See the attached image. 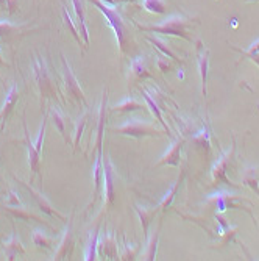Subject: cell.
Returning a JSON list of instances; mask_svg holds the SVG:
<instances>
[{"label":"cell","mask_w":259,"mask_h":261,"mask_svg":"<svg viewBox=\"0 0 259 261\" xmlns=\"http://www.w3.org/2000/svg\"><path fill=\"white\" fill-rule=\"evenodd\" d=\"M63 21H64L66 27L70 30V33H72L73 38L77 40V43H78L80 46H81V44H84V41H83V38H81V34H80L78 28L75 27V24H73L72 17H70V14L67 13V8H66V7H63ZM84 49H86V47H84Z\"/></svg>","instance_id":"29"},{"label":"cell","mask_w":259,"mask_h":261,"mask_svg":"<svg viewBox=\"0 0 259 261\" xmlns=\"http://www.w3.org/2000/svg\"><path fill=\"white\" fill-rule=\"evenodd\" d=\"M94 184H96V191H94V197H92V205H94L96 199L99 197V193H100V186L103 183V152H99L97 158H96V163H94Z\"/></svg>","instance_id":"21"},{"label":"cell","mask_w":259,"mask_h":261,"mask_svg":"<svg viewBox=\"0 0 259 261\" xmlns=\"http://www.w3.org/2000/svg\"><path fill=\"white\" fill-rule=\"evenodd\" d=\"M138 252H139V247L132 249L128 244H125V252L122 255V259H135L136 255H138Z\"/></svg>","instance_id":"36"},{"label":"cell","mask_w":259,"mask_h":261,"mask_svg":"<svg viewBox=\"0 0 259 261\" xmlns=\"http://www.w3.org/2000/svg\"><path fill=\"white\" fill-rule=\"evenodd\" d=\"M116 172L109 157H103V208L113 207L116 200Z\"/></svg>","instance_id":"6"},{"label":"cell","mask_w":259,"mask_h":261,"mask_svg":"<svg viewBox=\"0 0 259 261\" xmlns=\"http://www.w3.org/2000/svg\"><path fill=\"white\" fill-rule=\"evenodd\" d=\"M33 73H34V82L38 85L39 94H41V106L49 99H60V94L57 91V85H55L50 72L47 69V64L42 58H34L33 61Z\"/></svg>","instance_id":"3"},{"label":"cell","mask_w":259,"mask_h":261,"mask_svg":"<svg viewBox=\"0 0 259 261\" xmlns=\"http://www.w3.org/2000/svg\"><path fill=\"white\" fill-rule=\"evenodd\" d=\"M16 180H19V181H21V183L25 186V188H27V190L31 193V196H33V199H34V202L38 203L39 210H42V211H44L46 214H49V216H55V217H58L60 220H64V222H66V220H69V219H67L64 214H61L60 211L55 210V208L52 207V205H50V202H49V200H47V199H46V197H44V196H42V194H41L38 190H34L31 184H28L27 181H24V180H21V178H17V177H16Z\"/></svg>","instance_id":"7"},{"label":"cell","mask_w":259,"mask_h":261,"mask_svg":"<svg viewBox=\"0 0 259 261\" xmlns=\"http://www.w3.org/2000/svg\"><path fill=\"white\" fill-rule=\"evenodd\" d=\"M97 250L102 256L108 259H117V238L106 232L100 242H97Z\"/></svg>","instance_id":"9"},{"label":"cell","mask_w":259,"mask_h":261,"mask_svg":"<svg viewBox=\"0 0 259 261\" xmlns=\"http://www.w3.org/2000/svg\"><path fill=\"white\" fill-rule=\"evenodd\" d=\"M7 205H21V200L14 191H10V199L7 202Z\"/></svg>","instance_id":"38"},{"label":"cell","mask_w":259,"mask_h":261,"mask_svg":"<svg viewBox=\"0 0 259 261\" xmlns=\"http://www.w3.org/2000/svg\"><path fill=\"white\" fill-rule=\"evenodd\" d=\"M142 5L145 10L155 14H164L165 10H167V5H165L164 0H142Z\"/></svg>","instance_id":"30"},{"label":"cell","mask_w":259,"mask_h":261,"mask_svg":"<svg viewBox=\"0 0 259 261\" xmlns=\"http://www.w3.org/2000/svg\"><path fill=\"white\" fill-rule=\"evenodd\" d=\"M113 111H119V113H126V111H136V109H144L142 103L138 102L136 99L133 97H125L122 102L116 103L113 108H111Z\"/></svg>","instance_id":"24"},{"label":"cell","mask_w":259,"mask_h":261,"mask_svg":"<svg viewBox=\"0 0 259 261\" xmlns=\"http://www.w3.org/2000/svg\"><path fill=\"white\" fill-rule=\"evenodd\" d=\"M114 132L125 135V136H133V138H144V136H162V132L158 130L155 125L149 124L147 121H141L136 118L128 119L120 127L114 128Z\"/></svg>","instance_id":"4"},{"label":"cell","mask_w":259,"mask_h":261,"mask_svg":"<svg viewBox=\"0 0 259 261\" xmlns=\"http://www.w3.org/2000/svg\"><path fill=\"white\" fill-rule=\"evenodd\" d=\"M46 127H47V116L42 119V125H41V130H39V135H38V139H36V144H34V147L38 148L39 152L42 151V142H44V136H46Z\"/></svg>","instance_id":"35"},{"label":"cell","mask_w":259,"mask_h":261,"mask_svg":"<svg viewBox=\"0 0 259 261\" xmlns=\"http://www.w3.org/2000/svg\"><path fill=\"white\" fill-rule=\"evenodd\" d=\"M61 60H63V77H64V86H66V92H67V96L70 100L73 102H77V103H81L84 105L86 108H89V103H88V99H86V94H84V91L81 89L77 77H75V73L72 72V67L70 64L67 63L66 57L61 53Z\"/></svg>","instance_id":"5"},{"label":"cell","mask_w":259,"mask_h":261,"mask_svg":"<svg viewBox=\"0 0 259 261\" xmlns=\"http://www.w3.org/2000/svg\"><path fill=\"white\" fill-rule=\"evenodd\" d=\"M102 2H105V4H108V5H111V7H117L116 0H102Z\"/></svg>","instance_id":"40"},{"label":"cell","mask_w":259,"mask_h":261,"mask_svg":"<svg viewBox=\"0 0 259 261\" xmlns=\"http://www.w3.org/2000/svg\"><path fill=\"white\" fill-rule=\"evenodd\" d=\"M19 10V0H0V11H7L10 16L16 14Z\"/></svg>","instance_id":"33"},{"label":"cell","mask_w":259,"mask_h":261,"mask_svg":"<svg viewBox=\"0 0 259 261\" xmlns=\"http://www.w3.org/2000/svg\"><path fill=\"white\" fill-rule=\"evenodd\" d=\"M135 210L138 211L139 217H141V222H142V232H144V236L147 238V232H149V223L150 220L153 219V216L156 214V210H147V208H141V207H135Z\"/></svg>","instance_id":"28"},{"label":"cell","mask_w":259,"mask_h":261,"mask_svg":"<svg viewBox=\"0 0 259 261\" xmlns=\"http://www.w3.org/2000/svg\"><path fill=\"white\" fill-rule=\"evenodd\" d=\"M130 76L133 80H145V79H152L153 76L149 72V64H147V58L138 57L130 64Z\"/></svg>","instance_id":"13"},{"label":"cell","mask_w":259,"mask_h":261,"mask_svg":"<svg viewBox=\"0 0 259 261\" xmlns=\"http://www.w3.org/2000/svg\"><path fill=\"white\" fill-rule=\"evenodd\" d=\"M73 5V11H75L77 16V28L81 34V38L84 41V47H89V31H88V25H86V13H84V7L81 0H72Z\"/></svg>","instance_id":"11"},{"label":"cell","mask_w":259,"mask_h":261,"mask_svg":"<svg viewBox=\"0 0 259 261\" xmlns=\"http://www.w3.org/2000/svg\"><path fill=\"white\" fill-rule=\"evenodd\" d=\"M147 40H149L156 49H159L161 50V53L162 55H165V57H169V58H172V60H175V61H180V58L177 57V55L169 49V46L165 44L164 41H161V40H158V38H153V36H147Z\"/></svg>","instance_id":"31"},{"label":"cell","mask_w":259,"mask_h":261,"mask_svg":"<svg viewBox=\"0 0 259 261\" xmlns=\"http://www.w3.org/2000/svg\"><path fill=\"white\" fill-rule=\"evenodd\" d=\"M97 239H99V227H96L94 230L91 232L84 259H88V261H94L96 259V256H97Z\"/></svg>","instance_id":"26"},{"label":"cell","mask_w":259,"mask_h":261,"mask_svg":"<svg viewBox=\"0 0 259 261\" xmlns=\"http://www.w3.org/2000/svg\"><path fill=\"white\" fill-rule=\"evenodd\" d=\"M120 2H135V0H116V4H120Z\"/></svg>","instance_id":"42"},{"label":"cell","mask_w":259,"mask_h":261,"mask_svg":"<svg viewBox=\"0 0 259 261\" xmlns=\"http://www.w3.org/2000/svg\"><path fill=\"white\" fill-rule=\"evenodd\" d=\"M198 66H200V77H201V92L203 97L206 96V85H208V66H209V50L200 44L198 53Z\"/></svg>","instance_id":"16"},{"label":"cell","mask_w":259,"mask_h":261,"mask_svg":"<svg viewBox=\"0 0 259 261\" xmlns=\"http://www.w3.org/2000/svg\"><path fill=\"white\" fill-rule=\"evenodd\" d=\"M106 108H108V91H103V100L100 105V111H99V127H97V152H103L102 151V142H103V132H105V121H106Z\"/></svg>","instance_id":"17"},{"label":"cell","mask_w":259,"mask_h":261,"mask_svg":"<svg viewBox=\"0 0 259 261\" xmlns=\"http://www.w3.org/2000/svg\"><path fill=\"white\" fill-rule=\"evenodd\" d=\"M233 154H234V145L231 147V151H228L225 155H222V157L217 160V163H215L214 167H212V180H214V181L224 180L225 183H230V181L227 180V177H225V172H227V167H228V163H230Z\"/></svg>","instance_id":"14"},{"label":"cell","mask_w":259,"mask_h":261,"mask_svg":"<svg viewBox=\"0 0 259 261\" xmlns=\"http://www.w3.org/2000/svg\"><path fill=\"white\" fill-rule=\"evenodd\" d=\"M158 67H159L162 72H165L167 69H170V63L167 61V58H165V55H161V58L158 60Z\"/></svg>","instance_id":"37"},{"label":"cell","mask_w":259,"mask_h":261,"mask_svg":"<svg viewBox=\"0 0 259 261\" xmlns=\"http://www.w3.org/2000/svg\"><path fill=\"white\" fill-rule=\"evenodd\" d=\"M25 33H27V30L24 25H14L10 21L0 19V38L5 40L7 43H10L11 40L17 38V36H22Z\"/></svg>","instance_id":"15"},{"label":"cell","mask_w":259,"mask_h":261,"mask_svg":"<svg viewBox=\"0 0 259 261\" xmlns=\"http://www.w3.org/2000/svg\"><path fill=\"white\" fill-rule=\"evenodd\" d=\"M33 242L38 247L50 250L53 247V239L46 235L44 230H33Z\"/></svg>","instance_id":"27"},{"label":"cell","mask_w":259,"mask_h":261,"mask_svg":"<svg viewBox=\"0 0 259 261\" xmlns=\"http://www.w3.org/2000/svg\"><path fill=\"white\" fill-rule=\"evenodd\" d=\"M180 181H181V180L175 181V183H174V186L169 190V193L165 194V197L162 199V202H161V205H159V208H161V210H165V208H167L169 205L172 203V200H174V197H175V194H177L178 186H180Z\"/></svg>","instance_id":"34"},{"label":"cell","mask_w":259,"mask_h":261,"mask_svg":"<svg viewBox=\"0 0 259 261\" xmlns=\"http://www.w3.org/2000/svg\"><path fill=\"white\" fill-rule=\"evenodd\" d=\"M72 250H73V233H72V223H70V219L67 222V229L64 232V236L60 242V247L55 253L53 259H66V258H70L72 255Z\"/></svg>","instance_id":"12"},{"label":"cell","mask_w":259,"mask_h":261,"mask_svg":"<svg viewBox=\"0 0 259 261\" xmlns=\"http://www.w3.org/2000/svg\"><path fill=\"white\" fill-rule=\"evenodd\" d=\"M88 119H89V111H86V113L77 121V125H75V132H73V151H77V147L80 144V139L83 136V132H84V128H86V124H88Z\"/></svg>","instance_id":"25"},{"label":"cell","mask_w":259,"mask_h":261,"mask_svg":"<svg viewBox=\"0 0 259 261\" xmlns=\"http://www.w3.org/2000/svg\"><path fill=\"white\" fill-rule=\"evenodd\" d=\"M91 4H94L102 13L103 16L106 17V21L109 24V27L114 30L116 33V40L119 43V49H120V53H125V49L128 46V38H130V33H128V27L125 24V21L122 19L120 13L117 11L116 7H111L102 0H89Z\"/></svg>","instance_id":"2"},{"label":"cell","mask_w":259,"mask_h":261,"mask_svg":"<svg viewBox=\"0 0 259 261\" xmlns=\"http://www.w3.org/2000/svg\"><path fill=\"white\" fill-rule=\"evenodd\" d=\"M245 52H248V53H254V52H259V40L257 41H254L251 46H250V49L248 50H245Z\"/></svg>","instance_id":"39"},{"label":"cell","mask_w":259,"mask_h":261,"mask_svg":"<svg viewBox=\"0 0 259 261\" xmlns=\"http://www.w3.org/2000/svg\"><path fill=\"white\" fill-rule=\"evenodd\" d=\"M49 115L52 116V121H53L55 127L58 128V132L61 133V136L64 138V141H66V142H70V138H69L67 130H66V124H67V121H66V116L61 113V111H60V108H58V106H50Z\"/></svg>","instance_id":"20"},{"label":"cell","mask_w":259,"mask_h":261,"mask_svg":"<svg viewBox=\"0 0 259 261\" xmlns=\"http://www.w3.org/2000/svg\"><path fill=\"white\" fill-rule=\"evenodd\" d=\"M4 252H5L7 259H10V261L11 259H16V256L25 253V247L22 246L21 239L17 238L16 233L10 238V241H7L5 244H4Z\"/></svg>","instance_id":"19"},{"label":"cell","mask_w":259,"mask_h":261,"mask_svg":"<svg viewBox=\"0 0 259 261\" xmlns=\"http://www.w3.org/2000/svg\"><path fill=\"white\" fill-rule=\"evenodd\" d=\"M17 99H19V89H17V85H11V88L8 89L7 96H5L4 106L0 109V130H4V124L8 119V116L11 115Z\"/></svg>","instance_id":"10"},{"label":"cell","mask_w":259,"mask_h":261,"mask_svg":"<svg viewBox=\"0 0 259 261\" xmlns=\"http://www.w3.org/2000/svg\"><path fill=\"white\" fill-rule=\"evenodd\" d=\"M24 132H25V145H27V151H28V166H30V169H31L33 175H39V178H41V181H42V175H41V169H39V164H41V152H39L38 148L34 147V144L31 142L25 124H24Z\"/></svg>","instance_id":"8"},{"label":"cell","mask_w":259,"mask_h":261,"mask_svg":"<svg viewBox=\"0 0 259 261\" xmlns=\"http://www.w3.org/2000/svg\"><path fill=\"white\" fill-rule=\"evenodd\" d=\"M5 210H7L10 214H13L14 217H17V219H22V220H36V222H42V219H41V217H38V216H34V214L28 213V211H27L24 207H21V205H7Z\"/></svg>","instance_id":"22"},{"label":"cell","mask_w":259,"mask_h":261,"mask_svg":"<svg viewBox=\"0 0 259 261\" xmlns=\"http://www.w3.org/2000/svg\"><path fill=\"white\" fill-rule=\"evenodd\" d=\"M192 25V19L186 16L174 14L164 19L161 24L156 25H139L138 27L142 31H152V33H161V34H170V36H180V38L192 41V38L188 34V28Z\"/></svg>","instance_id":"1"},{"label":"cell","mask_w":259,"mask_h":261,"mask_svg":"<svg viewBox=\"0 0 259 261\" xmlns=\"http://www.w3.org/2000/svg\"><path fill=\"white\" fill-rule=\"evenodd\" d=\"M183 148V139H177L167 152L164 154V157L158 161V166H164V164H169V166H178L180 164V152Z\"/></svg>","instance_id":"18"},{"label":"cell","mask_w":259,"mask_h":261,"mask_svg":"<svg viewBox=\"0 0 259 261\" xmlns=\"http://www.w3.org/2000/svg\"><path fill=\"white\" fill-rule=\"evenodd\" d=\"M158 230L159 227L156 229V232L153 233V236L147 241V252L144 253V259H155L156 256V244H158Z\"/></svg>","instance_id":"32"},{"label":"cell","mask_w":259,"mask_h":261,"mask_svg":"<svg viewBox=\"0 0 259 261\" xmlns=\"http://www.w3.org/2000/svg\"><path fill=\"white\" fill-rule=\"evenodd\" d=\"M0 66H7L5 60L2 58V49H0Z\"/></svg>","instance_id":"41"},{"label":"cell","mask_w":259,"mask_h":261,"mask_svg":"<svg viewBox=\"0 0 259 261\" xmlns=\"http://www.w3.org/2000/svg\"><path fill=\"white\" fill-rule=\"evenodd\" d=\"M141 94H142V97L145 99L147 105H149V106L152 108V113L156 116V119L159 121V124L164 127L165 132L169 133V127H167V124H165V121L162 119V115H161V111H159V108H158V103L155 102V97H152V96L149 94V91H147V89H141Z\"/></svg>","instance_id":"23"}]
</instances>
